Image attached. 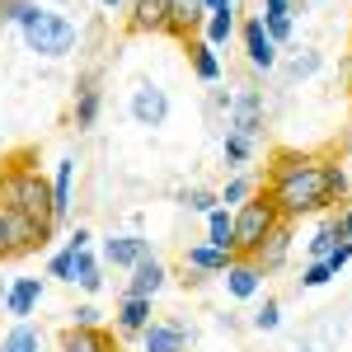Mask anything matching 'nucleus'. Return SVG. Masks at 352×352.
Returning <instances> with one entry per match:
<instances>
[{
	"label": "nucleus",
	"instance_id": "6e6552de",
	"mask_svg": "<svg viewBox=\"0 0 352 352\" xmlns=\"http://www.w3.org/2000/svg\"><path fill=\"white\" fill-rule=\"evenodd\" d=\"M258 127H263V94H258V89H244V94L230 99V132H240V136L254 141Z\"/></svg>",
	"mask_w": 352,
	"mask_h": 352
},
{
	"label": "nucleus",
	"instance_id": "dca6fc26",
	"mask_svg": "<svg viewBox=\"0 0 352 352\" xmlns=\"http://www.w3.org/2000/svg\"><path fill=\"white\" fill-rule=\"evenodd\" d=\"M202 244L235 254V212H230V207H212V212H207V240Z\"/></svg>",
	"mask_w": 352,
	"mask_h": 352
},
{
	"label": "nucleus",
	"instance_id": "f8f14e48",
	"mask_svg": "<svg viewBox=\"0 0 352 352\" xmlns=\"http://www.w3.org/2000/svg\"><path fill=\"white\" fill-rule=\"evenodd\" d=\"M38 300H43V277H14V287L5 292V310L14 320H28L38 310Z\"/></svg>",
	"mask_w": 352,
	"mask_h": 352
},
{
	"label": "nucleus",
	"instance_id": "2f4dec72",
	"mask_svg": "<svg viewBox=\"0 0 352 352\" xmlns=\"http://www.w3.org/2000/svg\"><path fill=\"white\" fill-rule=\"evenodd\" d=\"M249 197H254V184H249V179H230L226 192H221V207H240V202H249Z\"/></svg>",
	"mask_w": 352,
	"mask_h": 352
},
{
	"label": "nucleus",
	"instance_id": "72a5a7b5",
	"mask_svg": "<svg viewBox=\"0 0 352 352\" xmlns=\"http://www.w3.org/2000/svg\"><path fill=\"white\" fill-rule=\"evenodd\" d=\"M329 277H338V272L329 268V263H310V268L300 272V287H324Z\"/></svg>",
	"mask_w": 352,
	"mask_h": 352
},
{
	"label": "nucleus",
	"instance_id": "39448f33",
	"mask_svg": "<svg viewBox=\"0 0 352 352\" xmlns=\"http://www.w3.org/2000/svg\"><path fill=\"white\" fill-rule=\"evenodd\" d=\"M47 240H52V230L33 226L28 217L10 212V207L0 202V258H14V254H28V249H43Z\"/></svg>",
	"mask_w": 352,
	"mask_h": 352
},
{
	"label": "nucleus",
	"instance_id": "a211bd4d",
	"mask_svg": "<svg viewBox=\"0 0 352 352\" xmlns=\"http://www.w3.org/2000/svg\"><path fill=\"white\" fill-rule=\"evenodd\" d=\"M61 352H118L113 348V338L104 333V329H66L61 333Z\"/></svg>",
	"mask_w": 352,
	"mask_h": 352
},
{
	"label": "nucleus",
	"instance_id": "9b49d317",
	"mask_svg": "<svg viewBox=\"0 0 352 352\" xmlns=\"http://www.w3.org/2000/svg\"><path fill=\"white\" fill-rule=\"evenodd\" d=\"M244 52H249V61H254L258 71H272V66H277V43L263 33V19H258V14L244 24Z\"/></svg>",
	"mask_w": 352,
	"mask_h": 352
},
{
	"label": "nucleus",
	"instance_id": "c85d7f7f",
	"mask_svg": "<svg viewBox=\"0 0 352 352\" xmlns=\"http://www.w3.org/2000/svg\"><path fill=\"white\" fill-rule=\"evenodd\" d=\"M249 324L258 329V333H272V329L282 324V305H277V300H263V305H258V315H254V320H249Z\"/></svg>",
	"mask_w": 352,
	"mask_h": 352
},
{
	"label": "nucleus",
	"instance_id": "c9c22d12",
	"mask_svg": "<svg viewBox=\"0 0 352 352\" xmlns=\"http://www.w3.org/2000/svg\"><path fill=\"white\" fill-rule=\"evenodd\" d=\"M24 14H28V0H0V19L24 24Z\"/></svg>",
	"mask_w": 352,
	"mask_h": 352
},
{
	"label": "nucleus",
	"instance_id": "bb28decb",
	"mask_svg": "<svg viewBox=\"0 0 352 352\" xmlns=\"http://www.w3.org/2000/svg\"><path fill=\"white\" fill-rule=\"evenodd\" d=\"M338 240H343V235H338V226H324V230L310 240V263H324L329 254L338 249Z\"/></svg>",
	"mask_w": 352,
	"mask_h": 352
},
{
	"label": "nucleus",
	"instance_id": "e433bc0d",
	"mask_svg": "<svg viewBox=\"0 0 352 352\" xmlns=\"http://www.w3.org/2000/svg\"><path fill=\"white\" fill-rule=\"evenodd\" d=\"M324 263H329V268H333V272H343V268H348V263H352V240H338V249L329 254Z\"/></svg>",
	"mask_w": 352,
	"mask_h": 352
},
{
	"label": "nucleus",
	"instance_id": "ddd939ff",
	"mask_svg": "<svg viewBox=\"0 0 352 352\" xmlns=\"http://www.w3.org/2000/svg\"><path fill=\"white\" fill-rule=\"evenodd\" d=\"M164 277H169V272H164V263L155 258V254H146V258L132 268V277H127V296H146V300H151L164 287Z\"/></svg>",
	"mask_w": 352,
	"mask_h": 352
},
{
	"label": "nucleus",
	"instance_id": "a19ab883",
	"mask_svg": "<svg viewBox=\"0 0 352 352\" xmlns=\"http://www.w3.org/2000/svg\"><path fill=\"white\" fill-rule=\"evenodd\" d=\"M202 10L207 14H226V10H235V0H202Z\"/></svg>",
	"mask_w": 352,
	"mask_h": 352
},
{
	"label": "nucleus",
	"instance_id": "6ab92c4d",
	"mask_svg": "<svg viewBox=\"0 0 352 352\" xmlns=\"http://www.w3.org/2000/svg\"><path fill=\"white\" fill-rule=\"evenodd\" d=\"M207 19V10H202V0H169V33H179V38H188L192 28Z\"/></svg>",
	"mask_w": 352,
	"mask_h": 352
},
{
	"label": "nucleus",
	"instance_id": "79ce46f5",
	"mask_svg": "<svg viewBox=\"0 0 352 352\" xmlns=\"http://www.w3.org/2000/svg\"><path fill=\"white\" fill-rule=\"evenodd\" d=\"M333 226H338V235H343V240H352V207H348L338 221H333Z\"/></svg>",
	"mask_w": 352,
	"mask_h": 352
},
{
	"label": "nucleus",
	"instance_id": "c03bdc74",
	"mask_svg": "<svg viewBox=\"0 0 352 352\" xmlns=\"http://www.w3.org/2000/svg\"><path fill=\"white\" fill-rule=\"evenodd\" d=\"M296 352H315V348H296Z\"/></svg>",
	"mask_w": 352,
	"mask_h": 352
},
{
	"label": "nucleus",
	"instance_id": "f3484780",
	"mask_svg": "<svg viewBox=\"0 0 352 352\" xmlns=\"http://www.w3.org/2000/svg\"><path fill=\"white\" fill-rule=\"evenodd\" d=\"M230 263H235V254L212 249V244H188L184 249V268H192V272H226Z\"/></svg>",
	"mask_w": 352,
	"mask_h": 352
},
{
	"label": "nucleus",
	"instance_id": "a878e982",
	"mask_svg": "<svg viewBox=\"0 0 352 352\" xmlns=\"http://www.w3.org/2000/svg\"><path fill=\"white\" fill-rule=\"evenodd\" d=\"M230 33H235V10H226V14H207V47L230 43Z\"/></svg>",
	"mask_w": 352,
	"mask_h": 352
},
{
	"label": "nucleus",
	"instance_id": "f03ea898",
	"mask_svg": "<svg viewBox=\"0 0 352 352\" xmlns=\"http://www.w3.org/2000/svg\"><path fill=\"white\" fill-rule=\"evenodd\" d=\"M0 202L10 207V212H19L28 217L33 226H43V230H52L56 226V212H52V184L38 174V169H5L0 174Z\"/></svg>",
	"mask_w": 352,
	"mask_h": 352
},
{
	"label": "nucleus",
	"instance_id": "58836bf2",
	"mask_svg": "<svg viewBox=\"0 0 352 352\" xmlns=\"http://www.w3.org/2000/svg\"><path fill=\"white\" fill-rule=\"evenodd\" d=\"M89 240H94V235H89V230H85V226H76V230H71V249H89Z\"/></svg>",
	"mask_w": 352,
	"mask_h": 352
},
{
	"label": "nucleus",
	"instance_id": "0eeeda50",
	"mask_svg": "<svg viewBox=\"0 0 352 352\" xmlns=\"http://www.w3.org/2000/svg\"><path fill=\"white\" fill-rule=\"evenodd\" d=\"M287 254H292V226H287V221H277L268 235L258 240V249L249 254V263H254L258 272H277L282 263H287Z\"/></svg>",
	"mask_w": 352,
	"mask_h": 352
},
{
	"label": "nucleus",
	"instance_id": "4c0bfd02",
	"mask_svg": "<svg viewBox=\"0 0 352 352\" xmlns=\"http://www.w3.org/2000/svg\"><path fill=\"white\" fill-rule=\"evenodd\" d=\"M76 329H99V310L94 305H76Z\"/></svg>",
	"mask_w": 352,
	"mask_h": 352
},
{
	"label": "nucleus",
	"instance_id": "393cba45",
	"mask_svg": "<svg viewBox=\"0 0 352 352\" xmlns=\"http://www.w3.org/2000/svg\"><path fill=\"white\" fill-rule=\"evenodd\" d=\"M192 71H197V80H221V56H217V47H207V43H197L192 47Z\"/></svg>",
	"mask_w": 352,
	"mask_h": 352
},
{
	"label": "nucleus",
	"instance_id": "cd10ccee",
	"mask_svg": "<svg viewBox=\"0 0 352 352\" xmlns=\"http://www.w3.org/2000/svg\"><path fill=\"white\" fill-rule=\"evenodd\" d=\"M249 155H254V141L240 132H226V164H244Z\"/></svg>",
	"mask_w": 352,
	"mask_h": 352
},
{
	"label": "nucleus",
	"instance_id": "f257e3e1",
	"mask_svg": "<svg viewBox=\"0 0 352 352\" xmlns=\"http://www.w3.org/2000/svg\"><path fill=\"white\" fill-rule=\"evenodd\" d=\"M348 192V174L343 164L333 160H305V155H282L272 164V179H268V197L272 212L282 221H300L310 212L329 207L333 197Z\"/></svg>",
	"mask_w": 352,
	"mask_h": 352
},
{
	"label": "nucleus",
	"instance_id": "4468645a",
	"mask_svg": "<svg viewBox=\"0 0 352 352\" xmlns=\"http://www.w3.org/2000/svg\"><path fill=\"white\" fill-rule=\"evenodd\" d=\"M226 292L235 300H254L258 292H263V272L254 268L249 258H235L230 268H226Z\"/></svg>",
	"mask_w": 352,
	"mask_h": 352
},
{
	"label": "nucleus",
	"instance_id": "1a4fd4ad",
	"mask_svg": "<svg viewBox=\"0 0 352 352\" xmlns=\"http://www.w3.org/2000/svg\"><path fill=\"white\" fill-rule=\"evenodd\" d=\"M188 348V324L184 320H164V324L141 329V352H184Z\"/></svg>",
	"mask_w": 352,
	"mask_h": 352
},
{
	"label": "nucleus",
	"instance_id": "5701e85b",
	"mask_svg": "<svg viewBox=\"0 0 352 352\" xmlns=\"http://www.w3.org/2000/svg\"><path fill=\"white\" fill-rule=\"evenodd\" d=\"M94 118H99V89H94V80L80 85V94H76V127H94Z\"/></svg>",
	"mask_w": 352,
	"mask_h": 352
},
{
	"label": "nucleus",
	"instance_id": "473e14b6",
	"mask_svg": "<svg viewBox=\"0 0 352 352\" xmlns=\"http://www.w3.org/2000/svg\"><path fill=\"white\" fill-rule=\"evenodd\" d=\"M184 207H188V212H202V217H207L212 207H221V197H217V192H207V188H192V192H184Z\"/></svg>",
	"mask_w": 352,
	"mask_h": 352
},
{
	"label": "nucleus",
	"instance_id": "37998d69",
	"mask_svg": "<svg viewBox=\"0 0 352 352\" xmlns=\"http://www.w3.org/2000/svg\"><path fill=\"white\" fill-rule=\"evenodd\" d=\"M104 5H109V10H118V5H122V0H104Z\"/></svg>",
	"mask_w": 352,
	"mask_h": 352
},
{
	"label": "nucleus",
	"instance_id": "7c9ffc66",
	"mask_svg": "<svg viewBox=\"0 0 352 352\" xmlns=\"http://www.w3.org/2000/svg\"><path fill=\"white\" fill-rule=\"evenodd\" d=\"M76 254L80 249H61V254H52V277H61V282H76Z\"/></svg>",
	"mask_w": 352,
	"mask_h": 352
},
{
	"label": "nucleus",
	"instance_id": "9d476101",
	"mask_svg": "<svg viewBox=\"0 0 352 352\" xmlns=\"http://www.w3.org/2000/svg\"><path fill=\"white\" fill-rule=\"evenodd\" d=\"M146 254H151V240L146 235H113L104 244V263H113V268H136Z\"/></svg>",
	"mask_w": 352,
	"mask_h": 352
},
{
	"label": "nucleus",
	"instance_id": "2eb2a0df",
	"mask_svg": "<svg viewBox=\"0 0 352 352\" xmlns=\"http://www.w3.org/2000/svg\"><path fill=\"white\" fill-rule=\"evenodd\" d=\"M132 33H169V0H132Z\"/></svg>",
	"mask_w": 352,
	"mask_h": 352
},
{
	"label": "nucleus",
	"instance_id": "7ed1b4c3",
	"mask_svg": "<svg viewBox=\"0 0 352 352\" xmlns=\"http://www.w3.org/2000/svg\"><path fill=\"white\" fill-rule=\"evenodd\" d=\"M19 28H24V43L38 56H66L71 47H76V24H71L66 14H56V10L28 5V14H24Z\"/></svg>",
	"mask_w": 352,
	"mask_h": 352
},
{
	"label": "nucleus",
	"instance_id": "b1692460",
	"mask_svg": "<svg viewBox=\"0 0 352 352\" xmlns=\"http://www.w3.org/2000/svg\"><path fill=\"white\" fill-rule=\"evenodd\" d=\"M76 287H85V292H99V287H104L99 258H94L89 249H80V254H76Z\"/></svg>",
	"mask_w": 352,
	"mask_h": 352
},
{
	"label": "nucleus",
	"instance_id": "4be33fe9",
	"mask_svg": "<svg viewBox=\"0 0 352 352\" xmlns=\"http://www.w3.org/2000/svg\"><path fill=\"white\" fill-rule=\"evenodd\" d=\"M38 348H43V333L28 324V320H19V324L0 338V352H38Z\"/></svg>",
	"mask_w": 352,
	"mask_h": 352
},
{
	"label": "nucleus",
	"instance_id": "412c9836",
	"mask_svg": "<svg viewBox=\"0 0 352 352\" xmlns=\"http://www.w3.org/2000/svg\"><path fill=\"white\" fill-rule=\"evenodd\" d=\"M71 184H76V160L66 155V160L56 164V174H52V212H56V221L71 212Z\"/></svg>",
	"mask_w": 352,
	"mask_h": 352
},
{
	"label": "nucleus",
	"instance_id": "c756f323",
	"mask_svg": "<svg viewBox=\"0 0 352 352\" xmlns=\"http://www.w3.org/2000/svg\"><path fill=\"white\" fill-rule=\"evenodd\" d=\"M258 19H263V33H268L277 47L292 38V14H258Z\"/></svg>",
	"mask_w": 352,
	"mask_h": 352
},
{
	"label": "nucleus",
	"instance_id": "ea45409f",
	"mask_svg": "<svg viewBox=\"0 0 352 352\" xmlns=\"http://www.w3.org/2000/svg\"><path fill=\"white\" fill-rule=\"evenodd\" d=\"M263 14H292V0H263Z\"/></svg>",
	"mask_w": 352,
	"mask_h": 352
},
{
	"label": "nucleus",
	"instance_id": "aec40b11",
	"mask_svg": "<svg viewBox=\"0 0 352 352\" xmlns=\"http://www.w3.org/2000/svg\"><path fill=\"white\" fill-rule=\"evenodd\" d=\"M146 324H151V300L122 296V305H118V333H141Z\"/></svg>",
	"mask_w": 352,
	"mask_h": 352
},
{
	"label": "nucleus",
	"instance_id": "f704fd0d",
	"mask_svg": "<svg viewBox=\"0 0 352 352\" xmlns=\"http://www.w3.org/2000/svg\"><path fill=\"white\" fill-rule=\"evenodd\" d=\"M320 71V52H305L292 61V80H305V76H315Z\"/></svg>",
	"mask_w": 352,
	"mask_h": 352
},
{
	"label": "nucleus",
	"instance_id": "20e7f679",
	"mask_svg": "<svg viewBox=\"0 0 352 352\" xmlns=\"http://www.w3.org/2000/svg\"><path fill=\"white\" fill-rule=\"evenodd\" d=\"M277 221L282 217L272 212V202L263 192H254L249 202H240V207H235V258H249V254L258 249V240L268 235Z\"/></svg>",
	"mask_w": 352,
	"mask_h": 352
},
{
	"label": "nucleus",
	"instance_id": "423d86ee",
	"mask_svg": "<svg viewBox=\"0 0 352 352\" xmlns=\"http://www.w3.org/2000/svg\"><path fill=\"white\" fill-rule=\"evenodd\" d=\"M132 118H136V127H164V118H169V94H164L160 85L141 80L132 89Z\"/></svg>",
	"mask_w": 352,
	"mask_h": 352
}]
</instances>
